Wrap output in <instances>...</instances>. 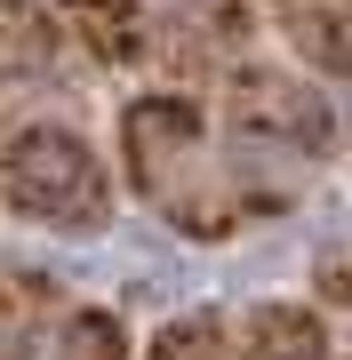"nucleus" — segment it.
<instances>
[{"mask_svg":"<svg viewBox=\"0 0 352 360\" xmlns=\"http://www.w3.org/2000/svg\"><path fill=\"white\" fill-rule=\"evenodd\" d=\"M0 200H8L16 217L48 224V232H96L112 217L105 153L80 129H65V120H32V129H16L8 153H0Z\"/></svg>","mask_w":352,"mask_h":360,"instance_id":"1","label":"nucleus"},{"mask_svg":"<svg viewBox=\"0 0 352 360\" xmlns=\"http://www.w3.org/2000/svg\"><path fill=\"white\" fill-rule=\"evenodd\" d=\"M224 120H233V136L273 144V153H328V136H337L328 96L296 72H233Z\"/></svg>","mask_w":352,"mask_h":360,"instance_id":"2","label":"nucleus"},{"mask_svg":"<svg viewBox=\"0 0 352 360\" xmlns=\"http://www.w3.org/2000/svg\"><path fill=\"white\" fill-rule=\"evenodd\" d=\"M120 153H129V176L136 193L152 200H176V176L193 168L200 153V104L193 96H136L129 112H120Z\"/></svg>","mask_w":352,"mask_h":360,"instance_id":"3","label":"nucleus"},{"mask_svg":"<svg viewBox=\"0 0 352 360\" xmlns=\"http://www.w3.org/2000/svg\"><path fill=\"white\" fill-rule=\"evenodd\" d=\"M56 56H65V16L40 0H0V89L56 72Z\"/></svg>","mask_w":352,"mask_h":360,"instance_id":"4","label":"nucleus"},{"mask_svg":"<svg viewBox=\"0 0 352 360\" xmlns=\"http://www.w3.org/2000/svg\"><path fill=\"white\" fill-rule=\"evenodd\" d=\"M240 360H328V321L304 304H256L240 321Z\"/></svg>","mask_w":352,"mask_h":360,"instance_id":"5","label":"nucleus"},{"mask_svg":"<svg viewBox=\"0 0 352 360\" xmlns=\"http://www.w3.org/2000/svg\"><path fill=\"white\" fill-rule=\"evenodd\" d=\"M65 32H80L105 65H129L144 49V0H56Z\"/></svg>","mask_w":352,"mask_h":360,"instance_id":"6","label":"nucleus"},{"mask_svg":"<svg viewBox=\"0 0 352 360\" xmlns=\"http://www.w3.org/2000/svg\"><path fill=\"white\" fill-rule=\"evenodd\" d=\"M32 360H129V336L105 312H56L48 328H32Z\"/></svg>","mask_w":352,"mask_h":360,"instance_id":"7","label":"nucleus"},{"mask_svg":"<svg viewBox=\"0 0 352 360\" xmlns=\"http://www.w3.org/2000/svg\"><path fill=\"white\" fill-rule=\"evenodd\" d=\"M288 40H296V56H313V65H328V72H344V65H352L337 16L313 8V0H288Z\"/></svg>","mask_w":352,"mask_h":360,"instance_id":"8","label":"nucleus"},{"mask_svg":"<svg viewBox=\"0 0 352 360\" xmlns=\"http://www.w3.org/2000/svg\"><path fill=\"white\" fill-rule=\"evenodd\" d=\"M56 312V296L32 281V272H16V264H0V336H32L40 321Z\"/></svg>","mask_w":352,"mask_h":360,"instance_id":"9","label":"nucleus"},{"mask_svg":"<svg viewBox=\"0 0 352 360\" xmlns=\"http://www.w3.org/2000/svg\"><path fill=\"white\" fill-rule=\"evenodd\" d=\"M224 352V328L216 321H169L152 336V360H216Z\"/></svg>","mask_w":352,"mask_h":360,"instance_id":"10","label":"nucleus"}]
</instances>
